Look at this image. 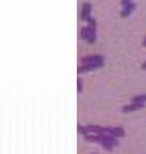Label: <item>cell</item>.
Here are the masks:
<instances>
[]
</instances>
